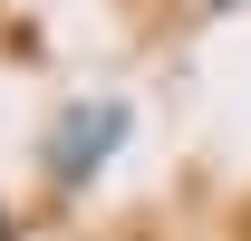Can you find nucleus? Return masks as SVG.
<instances>
[{
  "mask_svg": "<svg viewBox=\"0 0 251 241\" xmlns=\"http://www.w3.org/2000/svg\"><path fill=\"white\" fill-rule=\"evenodd\" d=\"M116 135H126V106H77V116H68V135L49 145V174H58V183H87V164H106V154H116Z\"/></svg>",
  "mask_w": 251,
  "mask_h": 241,
  "instance_id": "obj_1",
  "label": "nucleus"
},
{
  "mask_svg": "<svg viewBox=\"0 0 251 241\" xmlns=\"http://www.w3.org/2000/svg\"><path fill=\"white\" fill-rule=\"evenodd\" d=\"M213 10H242V0H213Z\"/></svg>",
  "mask_w": 251,
  "mask_h": 241,
  "instance_id": "obj_3",
  "label": "nucleus"
},
{
  "mask_svg": "<svg viewBox=\"0 0 251 241\" xmlns=\"http://www.w3.org/2000/svg\"><path fill=\"white\" fill-rule=\"evenodd\" d=\"M0 241H10V212H0Z\"/></svg>",
  "mask_w": 251,
  "mask_h": 241,
  "instance_id": "obj_2",
  "label": "nucleus"
}]
</instances>
